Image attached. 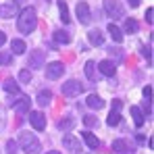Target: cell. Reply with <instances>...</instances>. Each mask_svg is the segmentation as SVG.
Returning a JSON list of instances; mask_svg holds the SVG:
<instances>
[{
	"label": "cell",
	"instance_id": "1",
	"mask_svg": "<svg viewBox=\"0 0 154 154\" xmlns=\"http://www.w3.org/2000/svg\"><path fill=\"white\" fill-rule=\"evenodd\" d=\"M17 27L21 33H31L35 27H38V15H35V8L33 6H27L21 11L19 15V21H17Z\"/></svg>",
	"mask_w": 154,
	"mask_h": 154
},
{
	"label": "cell",
	"instance_id": "2",
	"mask_svg": "<svg viewBox=\"0 0 154 154\" xmlns=\"http://www.w3.org/2000/svg\"><path fill=\"white\" fill-rule=\"evenodd\" d=\"M19 144H21V150L27 152V154H38L42 150L38 137H35L33 133H27V131H23V133L19 135Z\"/></svg>",
	"mask_w": 154,
	"mask_h": 154
},
{
	"label": "cell",
	"instance_id": "3",
	"mask_svg": "<svg viewBox=\"0 0 154 154\" xmlns=\"http://www.w3.org/2000/svg\"><path fill=\"white\" fill-rule=\"evenodd\" d=\"M104 11L112 19H123L125 17V11H123V6H121L119 0H104Z\"/></svg>",
	"mask_w": 154,
	"mask_h": 154
},
{
	"label": "cell",
	"instance_id": "4",
	"mask_svg": "<svg viewBox=\"0 0 154 154\" xmlns=\"http://www.w3.org/2000/svg\"><path fill=\"white\" fill-rule=\"evenodd\" d=\"M81 92H83V85H81L77 79H69V81H65V83H63V96H67V98L79 96Z\"/></svg>",
	"mask_w": 154,
	"mask_h": 154
},
{
	"label": "cell",
	"instance_id": "5",
	"mask_svg": "<svg viewBox=\"0 0 154 154\" xmlns=\"http://www.w3.org/2000/svg\"><path fill=\"white\" fill-rule=\"evenodd\" d=\"M77 19H79V23H83V25H88L90 21H92V11H90V6L85 4V2H77Z\"/></svg>",
	"mask_w": 154,
	"mask_h": 154
},
{
	"label": "cell",
	"instance_id": "6",
	"mask_svg": "<svg viewBox=\"0 0 154 154\" xmlns=\"http://www.w3.org/2000/svg\"><path fill=\"white\" fill-rule=\"evenodd\" d=\"M121 106H123L121 100H112V110H110V115H108V119H106V123H108L110 127L119 125V121H121Z\"/></svg>",
	"mask_w": 154,
	"mask_h": 154
},
{
	"label": "cell",
	"instance_id": "7",
	"mask_svg": "<svg viewBox=\"0 0 154 154\" xmlns=\"http://www.w3.org/2000/svg\"><path fill=\"white\" fill-rule=\"evenodd\" d=\"M63 73H65V65H63V63L54 60V63H48V65H46V77H48V79H58Z\"/></svg>",
	"mask_w": 154,
	"mask_h": 154
},
{
	"label": "cell",
	"instance_id": "8",
	"mask_svg": "<svg viewBox=\"0 0 154 154\" xmlns=\"http://www.w3.org/2000/svg\"><path fill=\"white\" fill-rule=\"evenodd\" d=\"M46 65V52L44 50H33L29 54V67L31 69H40Z\"/></svg>",
	"mask_w": 154,
	"mask_h": 154
},
{
	"label": "cell",
	"instance_id": "9",
	"mask_svg": "<svg viewBox=\"0 0 154 154\" xmlns=\"http://www.w3.org/2000/svg\"><path fill=\"white\" fill-rule=\"evenodd\" d=\"M29 123L33 125L35 131H42V129L46 127V117L40 110H29Z\"/></svg>",
	"mask_w": 154,
	"mask_h": 154
},
{
	"label": "cell",
	"instance_id": "10",
	"mask_svg": "<svg viewBox=\"0 0 154 154\" xmlns=\"http://www.w3.org/2000/svg\"><path fill=\"white\" fill-rule=\"evenodd\" d=\"M8 104L19 112V115H25V112H29V106H31V100L29 98H19V100H8Z\"/></svg>",
	"mask_w": 154,
	"mask_h": 154
},
{
	"label": "cell",
	"instance_id": "11",
	"mask_svg": "<svg viewBox=\"0 0 154 154\" xmlns=\"http://www.w3.org/2000/svg\"><path fill=\"white\" fill-rule=\"evenodd\" d=\"M98 71H100L102 75H106V77H112V75H115V71H117V67H115L112 60L106 58V60H100V63H98Z\"/></svg>",
	"mask_w": 154,
	"mask_h": 154
},
{
	"label": "cell",
	"instance_id": "12",
	"mask_svg": "<svg viewBox=\"0 0 154 154\" xmlns=\"http://www.w3.org/2000/svg\"><path fill=\"white\" fill-rule=\"evenodd\" d=\"M63 146H65L67 150H73V152H77V150H79V140H77L73 133H67V135L63 137Z\"/></svg>",
	"mask_w": 154,
	"mask_h": 154
},
{
	"label": "cell",
	"instance_id": "13",
	"mask_svg": "<svg viewBox=\"0 0 154 154\" xmlns=\"http://www.w3.org/2000/svg\"><path fill=\"white\" fill-rule=\"evenodd\" d=\"M0 15H2L4 19L15 17V15H17V4H15V2H6V4H2V6H0Z\"/></svg>",
	"mask_w": 154,
	"mask_h": 154
},
{
	"label": "cell",
	"instance_id": "14",
	"mask_svg": "<svg viewBox=\"0 0 154 154\" xmlns=\"http://www.w3.org/2000/svg\"><path fill=\"white\" fill-rule=\"evenodd\" d=\"M129 112H131V117H133V123H135V127H142L144 125V112H142V108L140 106H131L129 108Z\"/></svg>",
	"mask_w": 154,
	"mask_h": 154
},
{
	"label": "cell",
	"instance_id": "15",
	"mask_svg": "<svg viewBox=\"0 0 154 154\" xmlns=\"http://www.w3.org/2000/svg\"><path fill=\"white\" fill-rule=\"evenodd\" d=\"M81 135H83V142L88 144V148H90V150H96V148L100 146V140H98L94 133H90V131H83Z\"/></svg>",
	"mask_w": 154,
	"mask_h": 154
},
{
	"label": "cell",
	"instance_id": "16",
	"mask_svg": "<svg viewBox=\"0 0 154 154\" xmlns=\"http://www.w3.org/2000/svg\"><path fill=\"white\" fill-rule=\"evenodd\" d=\"M88 40H90L94 46H102L104 35H102V31H100V29H90V33H88Z\"/></svg>",
	"mask_w": 154,
	"mask_h": 154
},
{
	"label": "cell",
	"instance_id": "17",
	"mask_svg": "<svg viewBox=\"0 0 154 154\" xmlns=\"http://www.w3.org/2000/svg\"><path fill=\"white\" fill-rule=\"evenodd\" d=\"M85 104L90 106V108H96V110H100L104 106V100L100 98V96H96V94H90L88 96V100H85Z\"/></svg>",
	"mask_w": 154,
	"mask_h": 154
},
{
	"label": "cell",
	"instance_id": "18",
	"mask_svg": "<svg viewBox=\"0 0 154 154\" xmlns=\"http://www.w3.org/2000/svg\"><path fill=\"white\" fill-rule=\"evenodd\" d=\"M108 33L112 35V40H115V42H123V31L115 25V23H108Z\"/></svg>",
	"mask_w": 154,
	"mask_h": 154
},
{
	"label": "cell",
	"instance_id": "19",
	"mask_svg": "<svg viewBox=\"0 0 154 154\" xmlns=\"http://www.w3.org/2000/svg\"><path fill=\"white\" fill-rule=\"evenodd\" d=\"M58 11H60V19H63V23H69L71 17H69V8H67V2H65V0H58Z\"/></svg>",
	"mask_w": 154,
	"mask_h": 154
},
{
	"label": "cell",
	"instance_id": "20",
	"mask_svg": "<svg viewBox=\"0 0 154 154\" xmlns=\"http://www.w3.org/2000/svg\"><path fill=\"white\" fill-rule=\"evenodd\" d=\"M52 100V92L50 90H40V94H38V102L42 104V106H46V104H50Z\"/></svg>",
	"mask_w": 154,
	"mask_h": 154
},
{
	"label": "cell",
	"instance_id": "21",
	"mask_svg": "<svg viewBox=\"0 0 154 154\" xmlns=\"http://www.w3.org/2000/svg\"><path fill=\"white\" fill-rule=\"evenodd\" d=\"M85 77H88L90 81L96 79V63H94V60H88V63H85Z\"/></svg>",
	"mask_w": 154,
	"mask_h": 154
},
{
	"label": "cell",
	"instance_id": "22",
	"mask_svg": "<svg viewBox=\"0 0 154 154\" xmlns=\"http://www.w3.org/2000/svg\"><path fill=\"white\" fill-rule=\"evenodd\" d=\"M110 150H112V152H117V154L125 152V150H127V142H125V140H115V142H112V146H110Z\"/></svg>",
	"mask_w": 154,
	"mask_h": 154
},
{
	"label": "cell",
	"instance_id": "23",
	"mask_svg": "<svg viewBox=\"0 0 154 154\" xmlns=\"http://www.w3.org/2000/svg\"><path fill=\"white\" fill-rule=\"evenodd\" d=\"M11 50L15 52V54H23L25 52V42L23 40H13L11 42Z\"/></svg>",
	"mask_w": 154,
	"mask_h": 154
},
{
	"label": "cell",
	"instance_id": "24",
	"mask_svg": "<svg viewBox=\"0 0 154 154\" xmlns=\"http://www.w3.org/2000/svg\"><path fill=\"white\" fill-rule=\"evenodd\" d=\"M54 40H56L58 44H69V42H71V35L58 29V31H54Z\"/></svg>",
	"mask_w": 154,
	"mask_h": 154
},
{
	"label": "cell",
	"instance_id": "25",
	"mask_svg": "<svg viewBox=\"0 0 154 154\" xmlns=\"http://www.w3.org/2000/svg\"><path fill=\"white\" fill-rule=\"evenodd\" d=\"M4 90H6L8 94H17V92H19V83L13 81V79H6V81H4Z\"/></svg>",
	"mask_w": 154,
	"mask_h": 154
},
{
	"label": "cell",
	"instance_id": "26",
	"mask_svg": "<svg viewBox=\"0 0 154 154\" xmlns=\"http://www.w3.org/2000/svg\"><path fill=\"white\" fill-rule=\"evenodd\" d=\"M125 31H127V33H135V31H137V21H135V19H127V21H125Z\"/></svg>",
	"mask_w": 154,
	"mask_h": 154
},
{
	"label": "cell",
	"instance_id": "27",
	"mask_svg": "<svg viewBox=\"0 0 154 154\" xmlns=\"http://www.w3.org/2000/svg\"><path fill=\"white\" fill-rule=\"evenodd\" d=\"M75 125V119H63L60 123H58V129H63V131H69V129Z\"/></svg>",
	"mask_w": 154,
	"mask_h": 154
},
{
	"label": "cell",
	"instance_id": "28",
	"mask_svg": "<svg viewBox=\"0 0 154 154\" xmlns=\"http://www.w3.org/2000/svg\"><path fill=\"white\" fill-rule=\"evenodd\" d=\"M83 123H85V127H98V119L92 117V115H85L83 117Z\"/></svg>",
	"mask_w": 154,
	"mask_h": 154
},
{
	"label": "cell",
	"instance_id": "29",
	"mask_svg": "<svg viewBox=\"0 0 154 154\" xmlns=\"http://www.w3.org/2000/svg\"><path fill=\"white\" fill-rule=\"evenodd\" d=\"M19 81H21V83H29V81H31V71H29V69H23V71L19 73Z\"/></svg>",
	"mask_w": 154,
	"mask_h": 154
},
{
	"label": "cell",
	"instance_id": "30",
	"mask_svg": "<svg viewBox=\"0 0 154 154\" xmlns=\"http://www.w3.org/2000/svg\"><path fill=\"white\" fill-rule=\"evenodd\" d=\"M6 152H8V154H15V152H17V142L8 140V142H6Z\"/></svg>",
	"mask_w": 154,
	"mask_h": 154
},
{
	"label": "cell",
	"instance_id": "31",
	"mask_svg": "<svg viewBox=\"0 0 154 154\" xmlns=\"http://www.w3.org/2000/svg\"><path fill=\"white\" fill-rule=\"evenodd\" d=\"M13 60V56L11 54H6V52H0V65H8Z\"/></svg>",
	"mask_w": 154,
	"mask_h": 154
},
{
	"label": "cell",
	"instance_id": "32",
	"mask_svg": "<svg viewBox=\"0 0 154 154\" xmlns=\"http://www.w3.org/2000/svg\"><path fill=\"white\" fill-rule=\"evenodd\" d=\"M144 100H146V102H150V100H152V88H150V85H146V88H144Z\"/></svg>",
	"mask_w": 154,
	"mask_h": 154
},
{
	"label": "cell",
	"instance_id": "33",
	"mask_svg": "<svg viewBox=\"0 0 154 154\" xmlns=\"http://www.w3.org/2000/svg\"><path fill=\"white\" fill-rule=\"evenodd\" d=\"M152 48H150V46H142V54H144V56H146V58H148V60H150V58H152Z\"/></svg>",
	"mask_w": 154,
	"mask_h": 154
},
{
	"label": "cell",
	"instance_id": "34",
	"mask_svg": "<svg viewBox=\"0 0 154 154\" xmlns=\"http://www.w3.org/2000/svg\"><path fill=\"white\" fill-rule=\"evenodd\" d=\"M152 15H154V8H148V11H146V21H148L150 25H152Z\"/></svg>",
	"mask_w": 154,
	"mask_h": 154
},
{
	"label": "cell",
	"instance_id": "35",
	"mask_svg": "<svg viewBox=\"0 0 154 154\" xmlns=\"http://www.w3.org/2000/svg\"><path fill=\"white\" fill-rule=\"evenodd\" d=\"M135 140H137V144H144V142H146V137H144L142 133H137V135H135Z\"/></svg>",
	"mask_w": 154,
	"mask_h": 154
},
{
	"label": "cell",
	"instance_id": "36",
	"mask_svg": "<svg viewBox=\"0 0 154 154\" xmlns=\"http://www.w3.org/2000/svg\"><path fill=\"white\" fill-rule=\"evenodd\" d=\"M129 2V6H131V8H135V6H140V0H127Z\"/></svg>",
	"mask_w": 154,
	"mask_h": 154
},
{
	"label": "cell",
	"instance_id": "37",
	"mask_svg": "<svg viewBox=\"0 0 154 154\" xmlns=\"http://www.w3.org/2000/svg\"><path fill=\"white\" fill-rule=\"evenodd\" d=\"M6 42V35H4V31H0V46Z\"/></svg>",
	"mask_w": 154,
	"mask_h": 154
},
{
	"label": "cell",
	"instance_id": "38",
	"mask_svg": "<svg viewBox=\"0 0 154 154\" xmlns=\"http://www.w3.org/2000/svg\"><path fill=\"white\" fill-rule=\"evenodd\" d=\"M46 154H60L58 150H50V152H46Z\"/></svg>",
	"mask_w": 154,
	"mask_h": 154
}]
</instances>
